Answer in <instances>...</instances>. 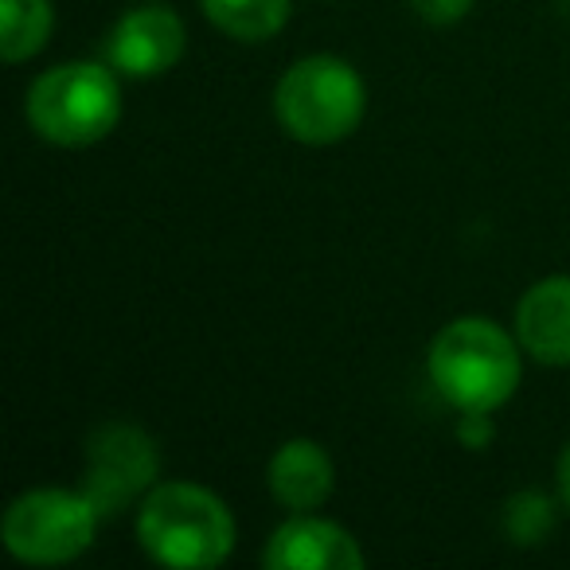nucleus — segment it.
I'll list each match as a JSON object with an SVG mask.
<instances>
[{
    "label": "nucleus",
    "mask_w": 570,
    "mask_h": 570,
    "mask_svg": "<svg viewBox=\"0 0 570 570\" xmlns=\"http://www.w3.org/2000/svg\"><path fill=\"white\" fill-rule=\"evenodd\" d=\"M426 380L453 411H500L520 391L523 348L492 317H453L430 341Z\"/></svg>",
    "instance_id": "f257e3e1"
},
{
    "label": "nucleus",
    "mask_w": 570,
    "mask_h": 570,
    "mask_svg": "<svg viewBox=\"0 0 570 570\" xmlns=\"http://www.w3.org/2000/svg\"><path fill=\"white\" fill-rule=\"evenodd\" d=\"M137 543L168 570H215L235 554L238 523L219 492L199 481H157L137 504Z\"/></svg>",
    "instance_id": "f03ea898"
},
{
    "label": "nucleus",
    "mask_w": 570,
    "mask_h": 570,
    "mask_svg": "<svg viewBox=\"0 0 570 570\" xmlns=\"http://www.w3.org/2000/svg\"><path fill=\"white\" fill-rule=\"evenodd\" d=\"M24 118L56 149H90L121 121V75L106 59H67L32 79Z\"/></svg>",
    "instance_id": "7ed1b4c3"
},
{
    "label": "nucleus",
    "mask_w": 570,
    "mask_h": 570,
    "mask_svg": "<svg viewBox=\"0 0 570 570\" xmlns=\"http://www.w3.org/2000/svg\"><path fill=\"white\" fill-rule=\"evenodd\" d=\"M367 114V82L348 59L302 56L285 67L274 87V118L297 145L328 149L348 141Z\"/></svg>",
    "instance_id": "20e7f679"
},
{
    "label": "nucleus",
    "mask_w": 570,
    "mask_h": 570,
    "mask_svg": "<svg viewBox=\"0 0 570 570\" xmlns=\"http://www.w3.org/2000/svg\"><path fill=\"white\" fill-rule=\"evenodd\" d=\"M102 512L82 489L36 484L20 492L0 520V543L24 567H67L95 547Z\"/></svg>",
    "instance_id": "39448f33"
},
{
    "label": "nucleus",
    "mask_w": 570,
    "mask_h": 570,
    "mask_svg": "<svg viewBox=\"0 0 570 570\" xmlns=\"http://www.w3.org/2000/svg\"><path fill=\"white\" fill-rule=\"evenodd\" d=\"M160 476V450L134 422H102L87 438L79 489L95 500L102 515L121 512L126 504H141L145 492Z\"/></svg>",
    "instance_id": "423d86ee"
},
{
    "label": "nucleus",
    "mask_w": 570,
    "mask_h": 570,
    "mask_svg": "<svg viewBox=\"0 0 570 570\" xmlns=\"http://www.w3.org/2000/svg\"><path fill=\"white\" fill-rule=\"evenodd\" d=\"M188 51V28L180 12L165 4H141L121 12L102 40V59L121 79L149 82L168 75Z\"/></svg>",
    "instance_id": "0eeeda50"
},
{
    "label": "nucleus",
    "mask_w": 570,
    "mask_h": 570,
    "mask_svg": "<svg viewBox=\"0 0 570 570\" xmlns=\"http://www.w3.org/2000/svg\"><path fill=\"white\" fill-rule=\"evenodd\" d=\"M266 570H364V547L344 523L289 512L262 547Z\"/></svg>",
    "instance_id": "6e6552de"
},
{
    "label": "nucleus",
    "mask_w": 570,
    "mask_h": 570,
    "mask_svg": "<svg viewBox=\"0 0 570 570\" xmlns=\"http://www.w3.org/2000/svg\"><path fill=\"white\" fill-rule=\"evenodd\" d=\"M512 333L523 356L543 367H570V274L539 277L515 302Z\"/></svg>",
    "instance_id": "1a4fd4ad"
},
{
    "label": "nucleus",
    "mask_w": 570,
    "mask_h": 570,
    "mask_svg": "<svg viewBox=\"0 0 570 570\" xmlns=\"http://www.w3.org/2000/svg\"><path fill=\"white\" fill-rule=\"evenodd\" d=\"M266 489L285 512H317L336 489V465L317 438H289L269 458Z\"/></svg>",
    "instance_id": "9d476101"
},
{
    "label": "nucleus",
    "mask_w": 570,
    "mask_h": 570,
    "mask_svg": "<svg viewBox=\"0 0 570 570\" xmlns=\"http://www.w3.org/2000/svg\"><path fill=\"white\" fill-rule=\"evenodd\" d=\"M207 24L235 43H266L289 24L294 0H199Z\"/></svg>",
    "instance_id": "9b49d317"
},
{
    "label": "nucleus",
    "mask_w": 570,
    "mask_h": 570,
    "mask_svg": "<svg viewBox=\"0 0 570 570\" xmlns=\"http://www.w3.org/2000/svg\"><path fill=\"white\" fill-rule=\"evenodd\" d=\"M56 32L51 0H0V56L4 63H28L48 48Z\"/></svg>",
    "instance_id": "f8f14e48"
},
{
    "label": "nucleus",
    "mask_w": 570,
    "mask_h": 570,
    "mask_svg": "<svg viewBox=\"0 0 570 570\" xmlns=\"http://www.w3.org/2000/svg\"><path fill=\"white\" fill-rule=\"evenodd\" d=\"M500 520H504V535L512 539L515 547H539V543H547V535L554 531L559 504L539 489H520L504 500V515H500Z\"/></svg>",
    "instance_id": "ddd939ff"
},
{
    "label": "nucleus",
    "mask_w": 570,
    "mask_h": 570,
    "mask_svg": "<svg viewBox=\"0 0 570 570\" xmlns=\"http://www.w3.org/2000/svg\"><path fill=\"white\" fill-rule=\"evenodd\" d=\"M497 411H458V422H453V434L465 450H489L492 438H497Z\"/></svg>",
    "instance_id": "4468645a"
},
{
    "label": "nucleus",
    "mask_w": 570,
    "mask_h": 570,
    "mask_svg": "<svg viewBox=\"0 0 570 570\" xmlns=\"http://www.w3.org/2000/svg\"><path fill=\"white\" fill-rule=\"evenodd\" d=\"M414 12H419L426 24H438V28H450L458 20H465L473 12L476 0H406Z\"/></svg>",
    "instance_id": "2eb2a0df"
},
{
    "label": "nucleus",
    "mask_w": 570,
    "mask_h": 570,
    "mask_svg": "<svg viewBox=\"0 0 570 570\" xmlns=\"http://www.w3.org/2000/svg\"><path fill=\"white\" fill-rule=\"evenodd\" d=\"M554 489H559V500L570 508V442L562 445L559 461H554Z\"/></svg>",
    "instance_id": "dca6fc26"
}]
</instances>
